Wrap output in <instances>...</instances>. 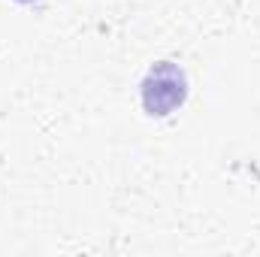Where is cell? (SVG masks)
<instances>
[{"label": "cell", "instance_id": "cell-1", "mask_svg": "<svg viewBox=\"0 0 260 257\" xmlns=\"http://www.w3.org/2000/svg\"><path fill=\"white\" fill-rule=\"evenodd\" d=\"M188 97L185 70L173 61H157L142 79V109L151 118H164L176 112Z\"/></svg>", "mask_w": 260, "mask_h": 257}, {"label": "cell", "instance_id": "cell-2", "mask_svg": "<svg viewBox=\"0 0 260 257\" xmlns=\"http://www.w3.org/2000/svg\"><path fill=\"white\" fill-rule=\"evenodd\" d=\"M15 3H37V0H15Z\"/></svg>", "mask_w": 260, "mask_h": 257}]
</instances>
